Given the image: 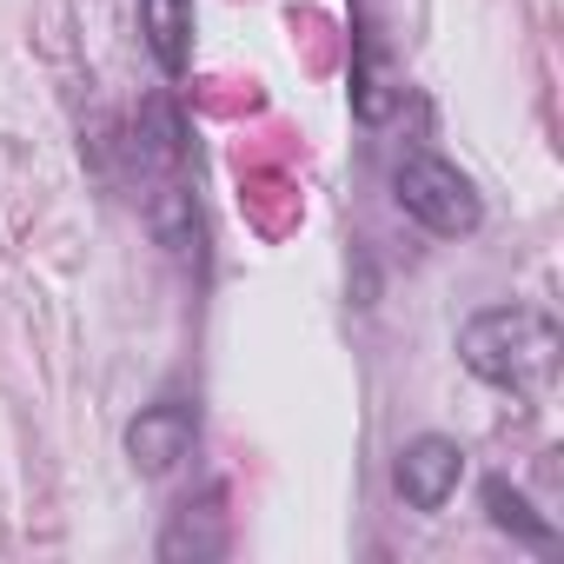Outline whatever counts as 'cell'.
Here are the masks:
<instances>
[{
	"label": "cell",
	"mask_w": 564,
	"mask_h": 564,
	"mask_svg": "<svg viewBox=\"0 0 564 564\" xmlns=\"http://www.w3.org/2000/svg\"><path fill=\"white\" fill-rule=\"evenodd\" d=\"M557 326L538 306H485L458 326V359L471 379L498 386V392H538L557 372Z\"/></svg>",
	"instance_id": "obj_1"
},
{
	"label": "cell",
	"mask_w": 564,
	"mask_h": 564,
	"mask_svg": "<svg viewBox=\"0 0 564 564\" xmlns=\"http://www.w3.org/2000/svg\"><path fill=\"white\" fill-rule=\"evenodd\" d=\"M392 199H399L405 219H419V226L438 232V239H465V232H478V219H485L478 186H471L445 153H425V147H412V153L392 166Z\"/></svg>",
	"instance_id": "obj_2"
},
{
	"label": "cell",
	"mask_w": 564,
	"mask_h": 564,
	"mask_svg": "<svg viewBox=\"0 0 564 564\" xmlns=\"http://www.w3.org/2000/svg\"><path fill=\"white\" fill-rule=\"evenodd\" d=\"M392 485H399V498H405L412 511H445V505L458 498V485H465V452H458V438L425 432V438L399 445Z\"/></svg>",
	"instance_id": "obj_3"
},
{
	"label": "cell",
	"mask_w": 564,
	"mask_h": 564,
	"mask_svg": "<svg viewBox=\"0 0 564 564\" xmlns=\"http://www.w3.org/2000/svg\"><path fill=\"white\" fill-rule=\"evenodd\" d=\"M186 452H193V405H186V399H160V405H147V412L127 425V458H133L147 478H166Z\"/></svg>",
	"instance_id": "obj_4"
},
{
	"label": "cell",
	"mask_w": 564,
	"mask_h": 564,
	"mask_svg": "<svg viewBox=\"0 0 564 564\" xmlns=\"http://www.w3.org/2000/svg\"><path fill=\"white\" fill-rule=\"evenodd\" d=\"M147 219H153L160 246H166L180 265H199V206H193V193H186V180H180V173H166V180L153 186Z\"/></svg>",
	"instance_id": "obj_5"
},
{
	"label": "cell",
	"mask_w": 564,
	"mask_h": 564,
	"mask_svg": "<svg viewBox=\"0 0 564 564\" xmlns=\"http://www.w3.org/2000/svg\"><path fill=\"white\" fill-rule=\"evenodd\" d=\"M140 28H147L160 74L180 80L193 67V0H140Z\"/></svg>",
	"instance_id": "obj_6"
},
{
	"label": "cell",
	"mask_w": 564,
	"mask_h": 564,
	"mask_svg": "<svg viewBox=\"0 0 564 564\" xmlns=\"http://www.w3.org/2000/svg\"><path fill=\"white\" fill-rule=\"evenodd\" d=\"M226 551V511H219V491H206L199 505H186V511H173V524H166V538H160V557L166 564H199V557H219Z\"/></svg>",
	"instance_id": "obj_7"
},
{
	"label": "cell",
	"mask_w": 564,
	"mask_h": 564,
	"mask_svg": "<svg viewBox=\"0 0 564 564\" xmlns=\"http://www.w3.org/2000/svg\"><path fill=\"white\" fill-rule=\"evenodd\" d=\"M133 147H140V166L147 173H180V160H186V133H180V113L166 107V100H153V107H140V127H133Z\"/></svg>",
	"instance_id": "obj_8"
},
{
	"label": "cell",
	"mask_w": 564,
	"mask_h": 564,
	"mask_svg": "<svg viewBox=\"0 0 564 564\" xmlns=\"http://www.w3.org/2000/svg\"><path fill=\"white\" fill-rule=\"evenodd\" d=\"M485 511H491V524L498 531H511L518 544H531V551H544L557 531H551V518H538L531 511V498L511 485V478H485Z\"/></svg>",
	"instance_id": "obj_9"
},
{
	"label": "cell",
	"mask_w": 564,
	"mask_h": 564,
	"mask_svg": "<svg viewBox=\"0 0 564 564\" xmlns=\"http://www.w3.org/2000/svg\"><path fill=\"white\" fill-rule=\"evenodd\" d=\"M352 107H359V120H392V107H399V94L386 87V74H379V61H372V47H359V67H352Z\"/></svg>",
	"instance_id": "obj_10"
}]
</instances>
